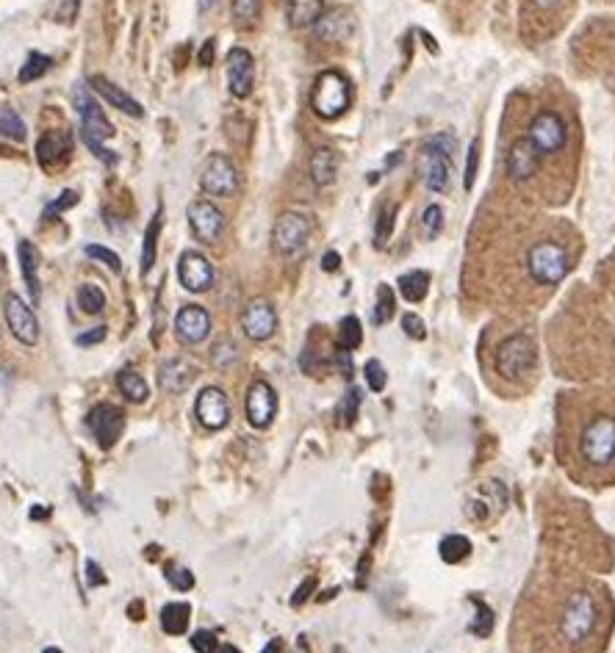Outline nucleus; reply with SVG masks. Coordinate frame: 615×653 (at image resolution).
<instances>
[{"label": "nucleus", "mask_w": 615, "mask_h": 653, "mask_svg": "<svg viewBox=\"0 0 615 653\" xmlns=\"http://www.w3.org/2000/svg\"><path fill=\"white\" fill-rule=\"evenodd\" d=\"M73 103L75 111L81 114V133H84V142L89 144V150H92L95 158H100L103 164L114 167V164H117V155L106 150V144H103L109 136H114V128H111V122L106 119V114H103L100 103L89 95V86L75 84Z\"/></svg>", "instance_id": "1"}, {"label": "nucleus", "mask_w": 615, "mask_h": 653, "mask_svg": "<svg viewBox=\"0 0 615 653\" xmlns=\"http://www.w3.org/2000/svg\"><path fill=\"white\" fill-rule=\"evenodd\" d=\"M596 626H599V604L593 593L574 590L560 609V623H557L560 637L568 645H585L596 634Z\"/></svg>", "instance_id": "2"}, {"label": "nucleus", "mask_w": 615, "mask_h": 653, "mask_svg": "<svg viewBox=\"0 0 615 653\" xmlns=\"http://www.w3.org/2000/svg\"><path fill=\"white\" fill-rule=\"evenodd\" d=\"M579 460L604 471L615 465V416L613 413H596V416L579 432Z\"/></svg>", "instance_id": "3"}, {"label": "nucleus", "mask_w": 615, "mask_h": 653, "mask_svg": "<svg viewBox=\"0 0 615 653\" xmlns=\"http://www.w3.org/2000/svg\"><path fill=\"white\" fill-rule=\"evenodd\" d=\"M352 103V89L347 75L338 70H325L316 75L314 89H311V108L316 117L338 119L347 114Z\"/></svg>", "instance_id": "4"}, {"label": "nucleus", "mask_w": 615, "mask_h": 653, "mask_svg": "<svg viewBox=\"0 0 615 653\" xmlns=\"http://www.w3.org/2000/svg\"><path fill=\"white\" fill-rule=\"evenodd\" d=\"M568 269H571L568 250L563 244H557V241H538V244H532L530 252H527V272H530L535 283H563Z\"/></svg>", "instance_id": "5"}, {"label": "nucleus", "mask_w": 615, "mask_h": 653, "mask_svg": "<svg viewBox=\"0 0 615 653\" xmlns=\"http://www.w3.org/2000/svg\"><path fill=\"white\" fill-rule=\"evenodd\" d=\"M535 344L527 335H510L496 349V371L507 382H521L535 369Z\"/></svg>", "instance_id": "6"}, {"label": "nucleus", "mask_w": 615, "mask_h": 653, "mask_svg": "<svg viewBox=\"0 0 615 653\" xmlns=\"http://www.w3.org/2000/svg\"><path fill=\"white\" fill-rule=\"evenodd\" d=\"M311 238V219L297 211H286L278 216V222L272 227V247L280 258H297L308 247Z\"/></svg>", "instance_id": "7"}, {"label": "nucleus", "mask_w": 615, "mask_h": 653, "mask_svg": "<svg viewBox=\"0 0 615 653\" xmlns=\"http://www.w3.org/2000/svg\"><path fill=\"white\" fill-rule=\"evenodd\" d=\"M416 178L433 194H444L452 180V155L435 150L433 144H424L416 155Z\"/></svg>", "instance_id": "8"}, {"label": "nucleus", "mask_w": 615, "mask_h": 653, "mask_svg": "<svg viewBox=\"0 0 615 653\" xmlns=\"http://www.w3.org/2000/svg\"><path fill=\"white\" fill-rule=\"evenodd\" d=\"M200 186L211 197H233L239 191V172H236L228 155L214 153L205 158Z\"/></svg>", "instance_id": "9"}, {"label": "nucleus", "mask_w": 615, "mask_h": 653, "mask_svg": "<svg viewBox=\"0 0 615 653\" xmlns=\"http://www.w3.org/2000/svg\"><path fill=\"white\" fill-rule=\"evenodd\" d=\"M527 139L538 147V153L541 155L560 153L568 142L566 119L555 114V111H541V114L530 122Z\"/></svg>", "instance_id": "10"}, {"label": "nucleus", "mask_w": 615, "mask_h": 653, "mask_svg": "<svg viewBox=\"0 0 615 653\" xmlns=\"http://www.w3.org/2000/svg\"><path fill=\"white\" fill-rule=\"evenodd\" d=\"M86 427L95 435L97 446L100 449H111L117 446V440L122 438V429H125V413H122L117 404L100 402L89 410L86 416Z\"/></svg>", "instance_id": "11"}, {"label": "nucleus", "mask_w": 615, "mask_h": 653, "mask_svg": "<svg viewBox=\"0 0 615 653\" xmlns=\"http://www.w3.org/2000/svg\"><path fill=\"white\" fill-rule=\"evenodd\" d=\"M3 313H6V324L12 335L23 346H37L39 344V321L34 308L25 302L20 294H6L3 299Z\"/></svg>", "instance_id": "12"}, {"label": "nucleus", "mask_w": 615, "mask_h": 653, "mask_svg": "<svg viewBox=\"0 0 615 653\" xmlns=\"http://www.w3.org/2000/svg\"><path fill=\"white\" fill-rule=\"evenodd\" d=\"M194 416L208 432H219L228 427L230 421V402L222 388H203L197 402H194Z\"/></svg>", "instance_id": "13"}, {"label": "nucleus", "mask_w": 615, "mask_h": 653, "mask_svg": "<svg viewBox=\"0 0 615 653\" xmlns=\"http://www.w3.org/2000/svg\"><path fill=\"white\" fill-rule=\"evenodd\" d=\"M278 416V393L266 380H255L247 391V421L250 427L266 429Z\"/></svg>", "instance_id": "14"}, {"label": "nucleus", "mask_w": 615, "mask_h": 653, "mask_svg": "<svg viewBox=\"0 0 615 653\" xmlns=\"http://www.w3.org/2000/svg\"><path fill=\"white\" fill-rule=\"evenodd\" d=\"M242 330L244 335L255 341V344H264L269 341L275 330H278V313L272 308V302L266 299H253L242 313Z\"/></svg>", "instance_id": "15"}, {"label": "nucleus", "mask_w": 615, "mask_h": 653, "mask_svg": "<svg viewBox=\"0 0 615 653\" xmlns=\"http://www.w3.org/2000/svg\"><path fill=\"white\" fill-rule=\"evenodd\" d=\"M225 70H228V89L230 95L244 97L253 95V84H255V61L253 53L247 48H233L225 59Z\"/></svg>", "instance_id": "16"}, {"label": "nucleus", "mask_w": 615, "mask_h": 653, "mask_svg": "<svg viewBox=\"0 0 615 653\" xmlns=\"http://www.w3.org/2000/svg\"><path fill=\"white\" fill-rule=\"evenodd\" d=\"M189 227L203 244H217L225 230V216L211 200H194L189 205Z\"/></svg>", "instance_id": "17"}, {"label": "nucleus", "mask_w": 615, "mask_h": 653, "mask_svg": "<svg viewBox=\"0 0 615 653\" xmlns=\"http://www.w3.org/2000/svg\"><path fill=\"white\" fill-rule=\"evenodd\" d=\"M178 280L186 291L192 294H205L214 285V266L200 252L186 250L178 261Z\"/></svg>", "instance_id": "18"}, {"label": "nucleus", "mask_w": 615, "mask_h": 653, "mask_svg": "<svg viewBox=\"0 0 615 653\" xmlns=\"http://www.w3.org/2000/svg\"><path fill=\"white\" fill-rule=\"evenodd\" d=\"M175 335L186 346L203 344L205 338L211 335V313L203 305H186V308H181L178 316H175Z\"/></svg>", "instance_id": "19"}, {"label": "nucleus", "mask_w": 615, "mask_h": 653, "mask_svg": "<svg viewBox=\"0 0 615 653\" xmlns=\"http://www.w3.org/2000/svg\"><path fill=\"white\" fill-rule=\"evenodd\" d=\"M541 158L543 155L538 153V147L524 136L519 142L510 147V153H507V175L513 183H524V180H530L538 167H541Z\"/></svg>", "instance_id": "20"}, {"label": "nucleus", "mask_w": 615, "mask_h": 653, "mask_svg": "<svg viewBox=\"0 0 615 653\" xmlns=\"http://www.w3.org/2000/svg\"><path fill=\"white\" fill-rule=\"evenodd\" d=\"M73 150V133L70 131H48L37 142V161L42 169H59Z\"/></svg>", "instance_id": "21"}, {"label": "nucleus", "mask_w": 615, "mask_h": 653, "mask_svg": "<svg viewBox=\"0 0 615 653\" xmlns=\"http://www.w3.org/2000/svg\"><path fill=\"white\" fill-rule=\"evenodd\" d=\"M89 86L95 89L97 95L103 97L106 103H111V106L117 108V111H122V114H128V117H145V108L139 106L136 100H133L128 92H122L120 86L111 84L109 78H103V75H92L89 78Z\"/></svg>", "instance_id": "22"}, {"label": "nucleus", "mask_w": 615, "mask_h": 653, "mask_svg": "<svg viewBox=\"0 0 615 653\" xmlns=\"http://www.w3.org/2000/svg\"><path fill=\"white\" fill-rule=\"evenodd\" d=\"M314 31L319 39H327V42H344L355 31V23H352L350 12L333 9V12H322V17L316 20Z\"/></svg>", "instance_id": "23"}, {"label": "nucleus", "mask_w": 615, "mask_h": 653, "mask_svg": "<svg viewBox=\"0 0 615 653\" xmlns=\"http://www.w3.org/2000/svg\"><path fill=\"white\" fill-rule=\"evenodd\" d=\"M194 382V366L186 363L183 357L167 360L158 371V385L167 393H183Z\"/></svg>", "instance_id": "24"}, {"label": "nucleus", "mask_w": 615, "mask_h": 653, "mask_svg": "<svg viewBox=\"0 0 615 653\" xmlns=\"http://www.w3.org/2000/svg\"><path fill=\"white\" fill-rule=\"evenodd\" d=\"M308 175L314 180V186L325 189V186H333L338 175V155L330 150V147H319L311 155L308 161Z\"/></svg>", "instance_id": "25"}, {"label": "nucleus", "mask_w": 615, "mask_h": 653, "mask_svg": "<svg viewBox=\"0 0 615 653\" xmlns=\"http://www.w3.org/2000/svg\"><path fill=\"white\" fill-rule=\"evenodd\" d=\"M17 255H20V272H23V280L28 285L31 302L37 305L39 297H42V288H39V250L31 241H20Z\"/></svg>", "instance_id": "26"}, {"label": "nucleus", "mask_w": 615, "mask_h": 653, "mask_svg": "<svg viewBox=\"0 0 615 653\" xmlns=\"http://www.w3.org/2000/svg\"><path fill=\"white\" fill-rule=\"evenodd\" d=\"M325 12V0H289L286 17L291 28H311Z\"/></svg>", "instance_id": "27"}, {"label": "nucleus", "mask_w": 615, "mask_h": 653, "mask_svg": "<svg viewBox=\"0 0 615 653\" xmlns=\"http://www.w3.org/2000/svg\"><path fill=\"white\" fill-rule=\"evenodd\" d=\"M427 291H430V274L422 272V269L399 277V294L408 299L410 305L422 302V299L427 297Z\"/></svg>", "instance_id": "28"}, {"label": "nucleus", "mask_w": 615, "mask_h": 653, "mask_svg": "<svg viewBox=\"0 0 615 653\" xmlns=\"http://www.w3.org/2000/svg\"><path fill=\"white\" fill-rule=\"evenodd\" d=\"M189 618H192L189 604H167L161 609V629L172 634V637H178V634L189 629Z\"/></svg>", "instance_id": "29"}, {"label": "nucleus", "mask_w": 615, "mask_h": 653, "mask_svg": "<svg viewBox=\"0 0 615 653\" xmlns=\"http://www.w3.org/2000/svg\"><path fill=\"white\" fill-rule=\"evenodd\" d=\"M117 388L120 393L133 404H145L147 396H150V388H147V382L136 374V371H120L117 374Z\"/></svg>", "instance_id": "30"}, {"label": "nucleus", "mask_w": 615, "mask_h": 653, "mask_svg": "<svg viewBox=\"0 0 615 653\" xmlns=\"http://www.w3.org/2000/svg\"><path fill=\"white\" fill-rule=\"evenodd\" d=\"M48 70H50L48 56H45V53H37V50H31L28 59L23 61L20 72H17V81H20V84H34V81H39Z\"/></svg>", "instance_id": "31"}, {"label": "nucleus", "mask_w": 615, "mask_h": 653, "mask_svg": "<svg viewBox=\"0 0 615 653\" xmlns=\"http://www.w3.org/2000/svg\"><path fill=\"white\" fill-rule=\"evenodd\" d=\"M363 341V327L358 316H347L341 321V330H338V344H341V352H355Z\"/></svg>", "instance_id": "32"}, {"label": "nucleus", "mask_w": 615, "mask_h": 653, "mask_svg": "<svg viewBox=\"0 0 615 653\" xmlns=\"http://www.w3.org/2000/svg\"><path fill=\"white\" fill-rule=\"evenodd\" d=\"M230 14L239 28H253L258 23V14H261V0H233Z\"/></svg>", "instance_id": "33"}, {"label": "nucleus", "mask_w": 615, "mask_h": 653, "mask_svg": "<svg viewBox=\"0 0 615 653\" xmlns=\"http://www.w3.org/2000/svg\"><path fill=\"white\" fill-rule=\"evenodd\" d=\"M0 139H12V142L25 139L23 119L17 117V111L9 106H0Z\"/></svg>", "instance_id": "34"}, {"label": "nucleus", "mask_w": 615, "mask_h": 653, "mask_svg": "<svg viewBox=\"0 0 615 653\" xmlns=\"http://www.w3.org/2000/svg\"><path fill=\"white\" fill-rule=\"evenodd\" d=\"M158 233H161V214H156V219L147 225L145 233V247H142V274H150L153 263L158 255Z\"/></svg>", "instance_id": "35"}, {"label": "nucleus", "mask_w": 615, "mask_h": 653, "mask_svg": "<svg viewBox=\"0 0 615 653\" xmlns=\"http://www.w3.org/2000/svg\"><path fill=\"white\" fill-rule=\"evenodd\" d=\"M78 308L89 313V316H97V313L106 310V294L92 283L81 285V288H78Z\"/></svg>", "instance_id": "36"}, {"label": "nucleus", "mask_w": 615, "mask_h": 653, "mask_svg": "<svg viewBox=\"0 0 615 653\" xmlns=\"http://www.w3.org/2000/svg\"><path fill=\"white\" fill-rule=\"evenodd\" d=\"M469 551V537L463 535H452L441 543V557H444V562H449V565H452V562H460L463 557H469Z\"/></svg>", "instance_id": "37"}, {"label": "nucleus", "mask_w": 615, "mask_h": 653, "mask_svg": "<svg viewBox=\"0 0 615 653\" xmlns=\"http://www.w3.org/2000/svg\"><path fill=\"white\" fill-rule=\"evenodd\" d=\"M394 316V291L388 285H380L377 288V305H374V324H386L388 319Z\"/></svg>", "instance_id": "38"}, {"label": "nucleus", "mask_w": 615, "mask_h": 653, "mask_svg": "<svg viewBox=\"0 0 615 653\" xmlns=\"http://www.w3.org/2000/svg\"><path fill=\"white\" fill-rule=\"evenodd\" d=\"M84 252L92 258V261H100L103 266H109L111 272H122V261L120 255L109 247H103V244H86Z\"/></svg>", "instance_id": "39"}, {"label": "nucleus", "mask_w": 615, "mask_h": 653, "mask_svg": "<svg viewBox=\"0 0 615 653\" xmlns=\"http://www.w3.org/2000/svg\"><path fill=\"white\" fill-rule=\"evenodd\" d=\"M422 230L427 238H435L444 230V208H441V205H427V208H424Z\"/></svg>", "instance_id": "40"}, {"label": "nucleus", "mask_w": 615, "mask_h": 653, "mask_svg": "<svg viewBox=\"0 0 615 653\" xmlns=\"http://www.w3.org/2000/svg\"><path fill=\"white\" fill-rule=\"evenodd\" d=\"M236 360H239V349H236L233 341H219V344L214 346V352H211V363H214L217 369H228Z\"/></svg>", "instance_id": "41"}, {"label": "nucleus", "mask_w": 615, "mask_h": 653, "mask_svg": "<svg viewBox=\"0 0 615 653\" xmlns=\"http://www.w3.org/2000/svg\"><path fill=\"white\" fill-rule=\"evenodd\" d=\"M363 377H366V385H369V391L380 393L383 388H386L388 371L383 369V363H380V360H369V363H366V369H363Z\"/></svg>", "instance_id": "42"}, {"label": "nucleus", "mask_w": 615, "mask_h": 653, "mask_svg": "<svg viewBox=\"0 0 615 653\" xmlns=\"http://www.w3.org/2000/svg\"><path fill=\"white\" fill-rule=\"evenodd\" d=\"M394 214H397V205L383 208V214L377 219V227H374V244H377V247H383L388 236H391V230H394Z\"/></svg>", "instance_id": "43"}, {"label": "nucleus", "mask_w": 615, "mask_h": 653, "mask_svg": "<svg viewBox=\"0 0 615 653\" xmlns=\"http://www.w3.org/2000/svg\"><path fill=\"white\" fill-rule=\"evenodd\" d=\"M477 167H480V144L477 139L469 144V158H466V172H463V189H474V178H477Z\"/></svg>", "instance_id": "44"}, {"label": "nucleus", "mask_w": 615, "mask_h": 653, "mask_svg": "<svg viewBox=\"0 0 615 653\" xmlns=\"http://www.w3.org/2000/svg\"><path fill=\"white\" fill-rule=\"evenodd\" d=\"M358 404H361V391H355V388H352V391L344 396L341 407H338L341 424H347V427H350L352 421H355V416H358Z\"/></svg>", "instance_id": "45"}, {"label": "nucleus", "mask_w": 615, "mask_h": 653, "mask_svg": "<svg viewBox=\"0 0 615 653\" xmlns=\"http://www.w3.org/2000/svg\"><path fill=\"white\" fill-rule=\"evenodd\" d=\"M474 606H477V612H480V620H474L471 631H474L477 637H488L491 629H494V615H491V609H488L483 601H477V598H474Z\"/></svg>", "instance_id": "46"}, {"label": "nucleus", "mask_w": 615, "mask_h": 653, "mask_svg": "<svg viewBox=\"0 0 615 653\" xmlns=\"http://www.w3.org/2000/svg\"><path fill=\"white\" fill-rule=\"evenodd\" d=\"M75 202H78V194H75V191H61V197L59 200H53L48 205V208H45V219H56V216L61 214V211H67V208H73Z\"/></svg>", "instance_id": "47"}, {"label": "nucleus", "mask_w": 615, "mask_h": 653, "mask_svg": "<svg viewBox=\"0 0 615 653\" xmlns=\"http://www.w3.org/2000/svg\"><path fill=\"white\" fill-rule=\"evenodd\" d=\"M192 648L197 653H217L219 651L217 634H211V631H194V634H192Z\"/></svg>", "instance_id": "48"}, {"label": "nucleus", "mask_w": 615, "mask_h": 653, "mask_svg": "<svg viewBox=\"0 0 615 653\" xmlns=\"http://www.w3.org/2000/svg\"><path fill=\"white\" fill-rule=\"evenodd\" d=\"M167 579H169V584L175 587V590H192L194 587L192 570H186V568H169Z\"/></svg>", "instance_id": "49"}, {"label": "nucleus", "mask_w": 615, "mask_h": 653, "mask_svg": "<svg viewBox=\"0 0 615 653\" xmlns=\"http://www.w3.org/2000/svg\"><path fill=\"white\" fill-rule=\"evenodd\" d=\"M402 330H405V335H410V338H416V341H422L424 335H427L424 321L419 319L416 313H405V316H402Z\"/></svg>", "instance_id": "50"}, {"label": "nucleus", "mask_w": 615, "mask_h": 653, "mask_svg": "<svg viewBox=\"0 0 615 653\" xmlns=\"http://www.w3.org/2000/svg\"><path fill=\"white\" fill-rule=\"evenodd\" d=\"M106 338V327H95V330H89V333H81L75 338V344L78 346H95L100 344Z\"/></svg>", "instance_id": "51"}, {"label": "nucleus", "mask_w": 615, "mask_h": 653, "mask_svg": "<svg viewBox=\"0 0 615 653\" xmlns=\"http://www.w3.org/2000/svg\"><path fill=\"white\" fill-rule=\"evenodd\" d=\"M86 584L89 587H100V584H106V576H103V570H100V565L97 562H86Z\"/></svg>", "instance_id": "52"}, {"label": "nucleus", "mask_w": 615, "mask_h": 653, "mask_svg": "<svg viewBox=\"0 0 615 653\" xmlns=\"http://www.w3.org/2000/svg\"><path fill=\"white\" fill-rule=\"evenodd\" d=\"M427 144H433L435 150H444V153L452 155V150H455V136H452V133H438V136H433Z\"/></svg>", "instance_id": "53"}, {"label": "nucleus", "mask_w": 615, "mask_h": 653, "mask_svg": "<svg viewBox=\"0 0 615 653\" xmlns=\"http://www.w3.org/2000/svg\"><path fill=\"white\" fill-rule=\"evenodd\" d=\"M316 587V579H305V582L297 587V593H294V598H291V606H300L308 601V595H311V590Z\"/></svg>", "instance_id": "54"}, {"label": "nucleus", "mask_w": 615, "mask_h": 653, "mask_svg": "<svg viewBox=\"0 0 615 653\" xmlns=\"http://www.w3.org/2000/svg\"><path fill=\"white\" fill-rule=\"evenodd\" d=\"M211 61H214V39H208V42L203 45V50H200V64L208 67Z\"/></svg>", "instance_id": "55"}, {"label": "nucleus", "mask_w": 615, "mask_h": 653, "mask_svg": "<svg viewBox=\"0 0 615 653\" xmlns=\"http://www.w3.org/2000/svg\"><path fill=\"white\" fill-rule=\"evenodd\" d=\"M338 261H341V258H338V252H327L325 258H322V269H325V272H336Z\"/></svg>", "instance_id": "56"}, {"label": "nucleus", "mask_w": 615, "mask_h": 653, "mask_svg": "<svg viewBox=\"0 0 615 653\" xmlns=\"http://www.w3.org/2000/svg\"><path fill=\"white\" fill-rule=\"evenodd\" d=\"M538 9H543V12H549V9H557L560 6V0H532Z\"/></svg>", "instance_id": "57"}, {"label": "nucleus", "mask_w": 615, "mask_h": 653, "mask_svg": "<svg viewBox=\"0 0 615 653\" xmlns=\"http://www.w3.org/2000/svg\"><path fill=\"white\" fill-rule=\"evenodd\" d=\"M261 653H280V640H272V642H266V648Z\"/></svg>", "instance_id": "58"}, {"label": "nucleus", "mask_w": 615, "mask_h": 653, "mask_svg": "<svg viewBox=\"0 0 615 653\" xmlns=\"http://www.w3.org/2000/svg\"><path fill=\"white\" fill-rule=\"evenodd\" d=\"M294 653H311V648H308V640H305V637H300V640H297V651Z\"/></svg>", "instance_id": "59"}, {"label": "nucleus", "mask_w": 615, "mask_h": 653, "mask_svg": "<svg viewBox=\"0 0 615 653\" xmlns=\"http://www.w3.org/2000/svg\"><path fill=\"white\" fill-rule=\"evenodd\" d=\"M217 6V0H200V12H208V9H214Z\"/></svg>", "instance_id": "60"}, {"label": "nucleus", "mask_w": 615, "mask_h": 653, "mask_svg": "<svg viewBox=\"0 0 615 653\" xmlns=\"http://www.w3.org/2000/svg\"><path fill=\"white\" fill-rule=\"evenodd\" d=\"M217 653H242V651H239L236 645H222V648H219Z\"/></svg>", "instance_id": "61"}, {"label": "nucleus", "mask_w": 615, "mask_h": 653, "mask_svg": "<svg viewBox=\"0 0 615 653\" xmlns=\"http://www.w3.org/2000/svg\"><path fill=\"white\" fill-rule=\"evenodd\" d=\"M42 653H61V651H59V648H45Z\"/></svg>", "instance_id": "62"}]
</instances>
